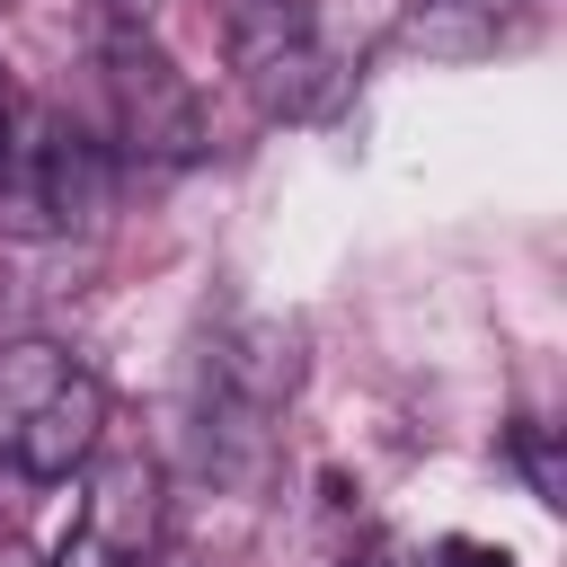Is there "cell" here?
<instances>
[{"label":"cell","mask_w":567,"mask_h":567,"mask_svg":"<svg viewBox=\"0 0 567 567\" xmlns=\"http://www.w3.org/2000/svg\"><path fill=\"white\" fill-rule=\"evenodd\" d=\"M115 195V159L89 124L44 97L0 106V213L18 230H89Z\"/></svg>","instance_id":"6da1fadb"},{"label":"cell","mask_w":567,"mask_h":567,"mask_svg":"<svg viewBox=\"0 0 567 567\" xmlns=\"http://www.w3.org/2000/svg\"><path fill=\"white\" fill-rule=\"evenodd\" d=\"M292 390H301V328L266 319V310L230 319L213 337V354H204V443L248 478L275 416L292 408Z\"/></svg>","instance_id":"7a4b0ae2"},{"label":"cell","mask_w":567,"mask_h":567,"mask_svg":"<svg viewBox=\"0 0 567 567\" xmlns=\"http://www.w3.org/2000/svg\"><path fill=\"white\" fill-rule=\"evenodd\" d=\"M106 97H115V142L151 168H186L204 151V97L195 80L142 35V27H115L106 35Z\"/></svg>","instance_id":"3957f363"},{"label":"cell","mask_w":567,"mask_h":567,"mask_svg":"<svg viewBox=\"0 0 567 567\" xmlns=\"http://www.w3.org/2000/svg\"><path fill=\"white\" fill-rule=\"evenodd\" d=\"M80 478L89 487L71 505L53 567H151V549H159V461L151 452H97Z\"/></svg>","instance_id":"277c9868"},{"label":"cell","mask_w":567,"mask_h":567,"mask_svg":"<svg viewBox=\"0 0 567 567\" xmlns=\"http://www.w3.org/2000/svg\"><path fill=\"white\" fill-rule=\"evenodd\" d=\"M221 53L248 80V97L284 106V115H301L319 97V71H328L310 0H221Z\"/></svg>","instance_id":"5b68a950"},{"label":"cell","mask_w":567,"mask_h":567,"mask_svg":"<svg viewBox=\"0 0 567 567\" xmlns=\"http://www.w3.org/2000/svg\"><path fill=\"white\" fill-rule=\"evenodd\" d=\"M0 443H9V461H18V478H35V487H62V478H80L89 461H97V443H106V381L97 372H53L9 425H0Z\"/></svg>","instance_id":"8992f818"},{"label":"cell","mask_w":567,"mask_h":567,"mask_svg":"<svg viewBox=\"0 0 567 567\" xmlns=\"http://www.w3.org/2000/svg\"><path fill=\"white\" fill-rule=\"evenodd\" d=\"M514 452H523V470H532V496H540V505H558V470H549V443H540V434H523Z\"/></svg>","instance_id":"52a82bcc"},{"label":"cell","mask_w":567,"mask_h":567,"mask_svg":"<svg viewBox=\"0 0 567 567\" xmlns=\"http://www.w3.org/2000/svg\"><path fill=\"white\" fill-rule=\"evenodd\" d=\"M443 567H514L496 540H443Z\"/></svg>","instance_id":"ba28073f"},{"label":"cell","mask_w":567,"mask_h":567,"mask_svg":"<svg viewBox=\"0 0 567 567\" xmlns=\"http://www.w3.org/2000/svg\"><path fill=\"white\" fill-rule=\"evenodd\" d=\"M0 567H27V558H18V549H9V558H0Z\"/></svg>","instance_id":"9c48e42d"}]
</instances>
